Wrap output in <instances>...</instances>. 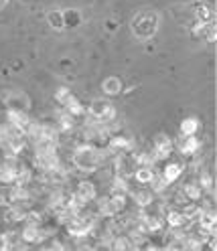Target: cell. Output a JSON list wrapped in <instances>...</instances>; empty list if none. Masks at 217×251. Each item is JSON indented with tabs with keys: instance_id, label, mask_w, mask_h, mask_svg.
<instances>
[{
	"instance_id": "83f0119b",
	"label": "cell",
	"mask_w": 217,
	"mask_h": 251,
	"mask_svg": "<svg viewBox=\"0 0 217 251\" xmlns=\"http://www.w3.org/2000/svg\"><path fill=\"white\" fill-rule=\"evenodd\" d=\"M75 251H94V247H87V245H80Z\"/></svg>"
},
{
	"instance_id": "d6986e66",
	"label": "cell",
	"mask_w": 217,
	"mask_h": 251,
	"mask_svg": "<svg viewBox=\"0 0 217 251\" xmlns=\"http://www.w3.org/2000/svg\"><path fill=\"white\" fill-rule=\"evenodd\" d=\"M75 122H77V118L69 116L67 112H63V109H59L53 124H55V128H57V132H59V134H69V132H73V130H75V126H77Z\"/></svg>"
},
{
	"instance_id": "484cf974",
	"label": "cell",
	"mask_w": 217,
	"mask_h": 251,
	"mask_svg": "<svg viewBox=\"0 0 217 251\" xmlns=\"http://www.w3.org/2000/svg\"><path fill=\"white\" fill-rule=\"evenodd\" d=\"M0 251H10V245H8V241H6L2 231H0Z\"/></svg>"
},
{
	"instance_id": "8992f818",
	"label": "cell",
	"mask_w": 217,
	"mask_h": 251,
	"mask_svg": "<svg viewBox=\"0 0 217 251\" xmlns=\"http://www.w3.org/2000/svg\"><path fill=\"white\" fill-rule=\"evenodd\" d=\"M138 166H140V162H138V156H136L134 150L114 156V176H118V178L132 180Z\"/></svg>"
},
{
	"instance_id": "ba28073f",
	"label": "cell",
	"mask_w": 217,
	"mask_h": 251,
	"mask_svg": "<svg viewBox=\"0 0 217 251\" xmlns=\"http://www.w3.org/2000/svg\"><path fill=\"white\" fill-rule=\"evenodd\" d=\"M33 122L35 120L30 118V114L27 112V109H6V114H4V124L8 126L12 132L23 134V136L28 134Z\"/></svg>"
},
{
	"instance_id": "ac0fdd59",
	"label": "cell",
	"mask_w": 217,
	"mask_h": 251,
	"mask_svg": "<svg viewBox=\"0 0 217 251\" xmlns=\"http://www.w3.org/2000/svg\"><path fill=\"white\" fill-rule=\"evenodd\" d=\"M181 197L187 202H201L205 199V193H203V188L199 186L197 180H189L181 186Z\"/></svg>"
},
{
	"instance_id": "30bf717a",
	"label": "cell",
	"mask_w": 217,
	"mask_h": 251,
	"mask_svg": "<svg viewBox=\"0 0 217 251\" xmlns=\"http://www.w3.org/2000/svg\"><path fill=\"white\" fill-rule=\"evenodd\" d=\"M193 21L199 25L215 23V6L211 0H195L193 2Z\"/></svg>"
},
{
	"instance_id": "44dd1931",
	"label": "cell",
	"mask_w": 217,
	"mask_h": 251,
	"mask_svg": "<svg viewBox=\"0 0 217 251\" xmlns=\"http://www.w3.org/2000/svg\"><path fill=\"white\" fill-rule=\"evenodd\" d=\"M201 130V120L197 116H187L179 124V136H197Z\"/></svg>"
},
{
	"instance_id": "6da1fadb",
	"label": "cell",
	"mask_w": 217,
	"mask_h": 251,
	"mask_svg": "<svg viewBox=\"0 0 217 251\" xmlns=\"http://www.w3.org/2000/svg\"><path fill=\"white\" fill-rule=\"evenodd\" d=\"M104 148L91 142H81L75 144L71 148V156H69V164L73 170H77L80 175H94L100 170V166L104 164Z\"/></svg>"
},
{
	"instance_id": "e0dca14e",
	"label": "cell",
	"mask_w": 217,
	"mask_h": 251,
	"mask_svg": "<svg viewBox=\"0 0 217 251\" xmlns=\"http://www.w3.org/2000/svg\"><path fill=\"white\" fill-rule=\"evenodd\" d=\"M136 245H134V239L126 231H120L116 233L114 237L108 241V251H132Z\"/></svg>"
},
{
	"instance_id": "d4e9b609",
	"label": "cell",
	"mask_w": 217,
	"mask_h": 251,
	"mask_svg": "<svg viewBox=\"0 0 217 251\" xmlns=\"http://www.w3.org/2000/svg\"><path fill=\"white\" fill-rule=\"evenodd\" d=\"M138 251H164V245H161V243H144L142 247H138Z\"/></svg>"
},
{
	"instance_id": "5b68a950",
	"label": "cell",
	"mask_w": 217,
	"mask_h": 251,
	"mask_svg": "<svg viewBox=\"0 0 217 251\" xmlns=\"http://www.w3.org/2000/svg\"><path fill=\"white\" fill-rule=\"evenodd\" d=\"M71 197L73 201L80 205L81 209L91 205V202H96L100 193H98V184L91 180V178H81V180H77L75 186L71 188Z\"/></svg>"
},
{
	"instance_id": "7a4b0ae2",
	"label": "cell",
	"mask_w": 217,
	"mask_h": 251,
	"mask_svg": "<svg viewBox=\"0 0 217 251\" xmlns=\"http://www.w3.org/2000/svg\"><path fill=\"white\" fill-rule=\"evenodd\" d=\"M161 23H163V19H161L159 10H152V8L138 10L130 21V33L138 41H150L159 35Z\"/></svg>"
},
{
	"instance_id": "cb8c5ba5",
	"label": "cell",
	"mask_w": 217,
	"mask_h": 251,
	"mask_svg": "<svg viewBox=\"0 0 217 251\" xmlns=\"http://www.w3.org/2000/svg\"><path fill=\"white\" fill-rule=\"evenodd\" d=\"M39 251H69V249H67V245L61 241V239H57V237H47L45 241L39 243Z\"/></svg>"
},
{
	"instance_id": "8fae6325",
	"label": "cell",
	"mask_w": 217,
	"mask_h": 251,
	"mask_svg": "<svg viewBox=\"0 0 217 251\" xmlns=\"http://www.w3.org/2000/svg\"><path fill=\"white\" fill-rule=\"evenodd\" d=\"M185 168H187V164H185V160H179V158H168L163 162V168L159 170L161 172V176L168 182V184H173L177 182L183 175H185Z\"/></svg>"
},
{
	"instance_id": "9a60e30c",
	"label": "cell",
	"mask_w": 217,
	"mask_h": 251,
	"mask_svg": "<svg viewBox=\"0 0 217 251\" xmlns=\"http://www.w3.org/2000/svg\"><path fill=\"white\" fill-rule=\"evenodd\" d=\"M2 101L6 109H27L28 112V107H30V100L21 91H6L2 96Z\"/></svg>"
},
{
	"instance_id": "7c38bea8",
	"label": "cell",
	"mask_w": 217,
	"mask_h": 251,
	"mask_svg": "<svg viewBox=\"0 0 217 251\" xmlns=\"http://www.w3.org/2000/svg\"><path fill=\"white\" fill-rule=\"evenodd\" d=\"M173 142H175V150L181 156H185V158L187 156H195L201 150V146H203L199 136H177Z\"/></svg>"
},
{
	"instance_id": "3957f363",
	"label": "cell",
	"mask_w": 217,
	"mask_h": 251,
	"mask_svg": "<svg viewBox=\"0 0 217 251\" xmlns=\"http://www.w3.org/2000/svg\"><path fill=\"white\" fill-rule=\"evenodd\" d=\"M116 105L108 98H96L85 105V118L104 126H112L116 120Z\"/></svg>"
},
{
	"instance_id": "5bb4252c",
	"label": "cell",
	"mask_w": 217,
	"mask_h": 251,
	"mask_svg": "<svg viewBox=\"0 0 217 251\" xmlns=\"http://www.w3.org/2000/svg\"><path fill=\"white\" fill-rule=\"evenodd\" d=\"M128 197H132L134 205H136L138 209H144V207L152 205V202L157 201V195H154V193L150 191V188H148V186H144V184H138L136 188H130Z\"/></svg>"
},
{
	"instance_id": "2e32d148",
	"label": "cell",
	"mask_w": 217,
	"mask_h": 251,
	"mask_svg": "<svg viewBox=\"0 0 217 251\" xmlns=\"http://www.w3.org/2000/svg\"><path fill=\"white\" fill-rule=\"evenodd\" d=\"M122 91H124V81H122V77H118V75H110V77H106V79L102 81V93H104V98H108V100L118 98Z\"/></svg>"
},
{
	"instance_id": "4fadbf2b",
	"label": "cell",
	"mask_w": 217,
	"mask_h": 251,
	"mask_svg": "<svg viewBox=\"0 0 217 251\" xmlns=\"http://www.w3.org/2000/svg\"><path fill=\"white\" fill-rule=\"evenodd\" d=\"M191 223L187 221V217L183 215V211L179 207H168L164 209V227L170 231H181L185 227H189Z\"/></svg>"
},
{
	"instance_id": "f546056e",
	"label": "cell",
	"mask_w": 217,
	"mask_h": 251,
	"mask_svg": "<svg viewBox=\"0 0 217 251\" xmlns=\"http://www.w3.org/2000/svg\"><path fill=\"white\" fill-rule=\"evenodd\" d=\"M164 251H177V249H170V247H164Z\"/></svg>"
},
{
	"instance_id": "7402d4cb",
	"label": "cell",
	"mask_w": 217,
	"mask_h": 251,
	"mask_svg": "<svg viewBox=\"0 0 217 251\" xmlns=\"http://www.w3.org/2000/svg\"><path fill=\"white\" fill-rule=\"evenodd\" d=\"M47 25L53 28V30H65V21H63V10L59 8H51L47 12Z\"/></svg>"
},
{
	"instance_id": "9c48e42d",
	"label": "cell",
	"mask_w": 217,
	"mask_h": 251,
	"mask_svg": "<svg viewBox=\"0 0 217 251\" xmlns=\"http://www.w3.org/2000/svg\"><path fill=\"white\" fill-rule=\"evenodd\" d=\"M28 209H30V207H23V205H6V207H2V213H0V219H2V223L10 225V227L23 225V223L27 221Z\"/></svg>"
},
{
	"instance_id": "277c9868",
	"label": "cell",
	"mask_w": 217,
	"mask_h": 251,
	"mask_svg": "<svg viewBox=\"0 0 217 251\" xmlns=\"http://www.w3.org/2000/svg\"><path fill=\"white\" fill-rule=\"evenodd\" d=\"M55 101H57L59 109H63V112H67V114L73 116V118L85 116V105H83V103L80 101V98H77L75 93H73L69 87H65V85L57 87V91H55Z\"/></svg>"
},
{
	"instance_id": "ffe728a7",
	"label": "cell",
	"mask_w": 217,
	"mask_h": 251,
	"mask_svg": "<svg viewBox=\"0 0 217 251\" xmlns=\"http://www.w3.org/2000/svg\"><path fill=\"white\" fill-rule=\"evenodd\" d=\"M157 166L154 164H140L136 168V172H134V182H138V184H144V186H148L150 184V180L154 178V175H157Z\"/></svg>"
},
{
	"instance_id": "52a82bcc",
	"label": "cell",
	"mask_w": 217,
	"mask_h": 251,
	"mask_svg": "<svg viewBox=\"0 0 217 251\" xmlns=\"http://www.w3.org/2000/svg\"><path fill=\"white\" fill-rule=\"evenodd\" d=\"M150 154H152V158L154 162H164L168 160L170 156H173L175 152V142H173V138H170L166 132H159V134H154L152 138V144H150Z\"/></svg>"
},
{
	"instance_id": "603a6c76",
	"label": "cell",
	"mask_w": 217,
	"mask_h": 251,
	"mask_svg": "<svg viewBox=\"0 0 217 251\" xmlns=\"http://www.w3.org/2000/svg\"><path fill=\"white\" fill-rule=\"evenodd\" d=\"M63 21H65V28H80L83 23V17L77 8H67L63 10Z\"/></svg>"
},
{
	"instance_id": "4316f807",
	"label": "cell",
	"mask_w": 217,
	"mask_h": 251,
	"mask_svg": "<svg viewBox=\"0 0 217 251\" xmlns=\"http://www.w3.org/2000/svg\"><path fill=\"white\" fill-rule=\"evenodd\" d=\"M10 251H35L33 245H27V243H19V245H14Z\"/></svg>"
},
{
	"instance_id": "f1b7e54d",
	"label": "cell",
	"mask_w": 217,
	"mask_h": 251,
	"mask_svg": "<svg viewBox=\"0 0 217 251\" xmlns=\"http://www.w3.org/2000/svg\"><path fill=\"white\" fill-rule=\"evenodd\" d=\"M8 2H10V0H0V12H2L8 6Z\"/></svg>"
}]
</instances>
